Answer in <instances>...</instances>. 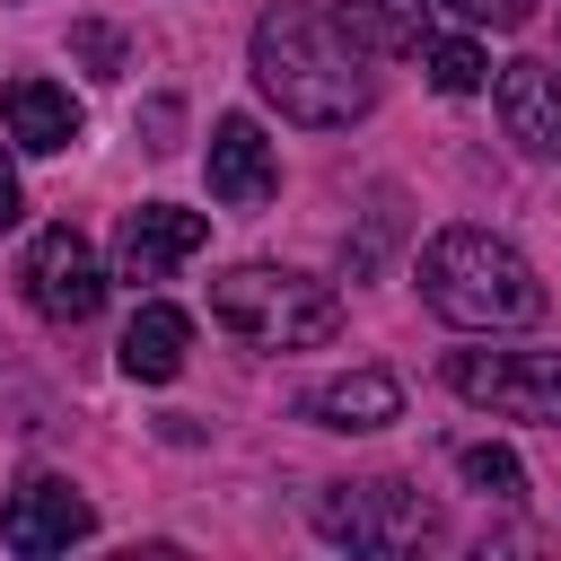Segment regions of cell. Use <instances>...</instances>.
Returning a JSON list of instances; mask_svg holds the SVG:
<instances>
[{
  "label": "cell",
  "mask_w": 561,
  "mask_h": 561,
  "mask_svg": "<svg viewBox=\"0 0 561 561\" xmlns=\"http://www.w3.org/2000/svg\"><path fill=\"white\" fill-rule=\"evenodd\" d=\"M184 351H193V316L167 307V298H149V307L123 324V377H140V386H167V377L184 368Z\"/></svg>",
  "instance_id": "obj_13"
},
{
  "label": "cell",
  "mask_w": 561,
  "mask_h": 561,
  "mask_svg": "<svg viewBox=\"0 0 561 561\" xmlns=\"http://www.w3.org/2000/svg\"><path fill=\"white\" fill-rule=\"evenodd\" d=\"M254 88L307 131H342L377 105V79H368V53L351 44V26L324 9H298V0L254 18Z\"/></svg>",
  "instance_id": "obj_1"
},
{
  "label": "cell",
  "mask_w": 561,
  "mask_h": 561,
  "mask_svg": "<svg viewBox=\"0 0 561 561\" xmlns=\"http://www.w3.org/2000/svg\"><path fill=\"white\" fill-rule=\"evenodd\" d=\"M430 9L438 0H342L333 18L351 26L359 53H421L430 44Z\"/></svg>",
  "instance_id": "obj_14"
},
{
  "label": "cell",
  "mask_w": 561,
  "mask_h": 561,
  "mask_svg": "<svg viewBox=\"0 0 561 561\" xmlns=\"http://www.w3.org/2000/svg\"><path fill=\"white\" fill-rule=\"evenodd\" d=\"M316 535L351 552H412L438 535V508L412 482H324L316 491Z\"/></svg>",
  "instance_id": "obj_4"
},
{
  "label": "cell",
  "mask_w": 561,
  "mask_h": 561,
  "mask_svg": "<svg viewBox=\"0 0 561 561\" xmlns=\"http://www.w3.org/2000/svg\"><path fill=\"white\" fill-rule=\"evenodd\" d=\"M447 386L465 403H482V412L561 430V351H456L447 359Z\"/></svg>",
  "instance_id": "obj_5"
},
{
  "label": "cell",
  "mask_w": 561,
  "mask_h": 561,
  "mask_svg": "<svg viewBox=\"0 0 561 561\" xmlns=\"http://www.w3.org/2000/svg\"><path fill=\"white\" fill-rule=\"evenodd\" d=\"M18 289H26V307H35L44 324H88V316L105 307V263H96V245L61 219V228H44V237L26 245Z\"/></svg>",
  "instance_id": "obj_6"
},
{
  "label": "cell",
  "mask_w": 561,
  "mask_h": 561,
  "mask_svg": "<svg viewBox=\"0 0 561 561\" xmlns=\"http://www.w3.org/2000/svg\"><path fill=\"white\" fill-rule=\"evenodd\" d=\"M79 53H88V70H96V79H114V70H123V35H114V26H79Z\"/></svg>",
  "instance_id": "obj_18"
},
{
  "label": "cell",
  "mask_w": 561,
  "mask_h": 561,
  "mask_svg": "<svg viewBox=\"0 0 561 561\" xmlns=\"http://www.w3.org/2000/svg\"><path fill=\"white\" fill-rule=\"evenodd\" d=\"M210 245V219L202 210H175V202H140L123 210V237H114V272L140 289V280H167L175 263H193Z\"/></svg>",
  "instance_id": "obj_8"
},
{
  "label": "cell",
  "mask_w": 561,
  "mask_h": 561,
  "mask_svg": "<svg viewBox=\"0 0 561 561\" xmlns=\"http://www.w3.org/2000/svg\"><path fill=\"white\" fill-rule=\"evenodd\" d=\"M421 298L430 316H447L456 333H517L543 316V280L535 263L491 237V228H438L421 245Z\"/></svg>",
  "instance_id": "obj_2"
},
{
  "label": "cell",
  "mask_w": 561,
  "mask_h": 561,
  "mask_svg": "<svg viewBox=\"0 0 561 561\" xmlns=\"http://www.w3.org/2000/svg\"><path fill=\"white\" fill-rule=\"evenodd\" d=\"M438 9H456L465 26H491V35H517L535 18V0H438Z\"/></svg>",
  "instance_id": "obj_17"
},
{
  "label": "cell",
  "mask_w": 561,
  "mask_h": 561,
  "mask_svg": "<svg viewBox=\"0 0 561 561\" xmlns=\"http://www.w3.org/2000/svg\"><path fill=\"white\" fill-rule=\"evenodd\" d=\"M272 184H280V158H272V140H263V123L228 114V123L210 131V193H219L228 210H263Z\"/></svg>",
  "instance_id": "obj_9"
},
{
  "label": "cell",
  "mask_w": 561,
  "mask_h": 561,
  "mask_svg": "<svg viewBox=\"0 0 561 561\" xmlns=\"http://www.w3.org/2000/svg\"><path fill=\"white\" fill-rule=\"evenodd\" d=\"M18 210H26V202H18V167H9V149H0V228H18Z\"/></svg>",
  "instance_id": "obj_19"
},
{
  "label": "cell",
  "mask_w": 561,
  "mask_h": 561,
  "mask_svg": "<svg viewBox=\"0 0 561 561\" xmlns=\"http://www.w3.org/2000/svg\"><path fill=\"white\" fill-rule=\"evenodd\" d=\"M96 535V508L61 482V473H26L9 500H0V543L9 552H70Z\"/></svg>",
  "instance_id": "obj_7"
},
{
  "label": "cell",
  "mask_w": 561,
  "mask_h": 561,
  "mask_svg": "<svg viewBox=\"0 0 561 561\" xmlns=\"http://www.w3.org/2000/svg\"><path fill=\"white\" fill-rule=\"evenodd\" d=\"M210 316L254 342V351H316L342 333V298L307 272H280V263H237L210 280Z\"/></svg>",
  "instance_id": "obj_3"
},
{
  "label": "cell",
  "mask_w": 561,
  "mask_h": 561,
  "mask_svg": "<svg viewBox=\"0 0 561 561\" xmlns=\"http://www.w3.org/2000/svg\"><path fill=\"white\" fill-rule=\"evenodd\" d=\"M500 123L517 149L561 158V70L552 61H508L500 70Z\"/></svg>",
  "instance_id": "obj_10"
},
{
  "label": "cell",
  "mask_w": 561,
  "mask_h": 561,
  "mask_svg": "<svg viewBox=\"0 0 561 561\" xmlns=\"http://www.w3.org/2000/svg\"><path fill=\"white\" fill-rule=\"evenodd\" d=\"M307 421H316V430H386V421H403V386H394L386 368L324 377V386L307 394Z\"/></svg>",
  "instance_id": "obj_12"
},
{
  "label": "cell",
  "mask_w": 561,
  "mask_h": 561,
  "mask_svg": "<svg viewBox=\"0 0 561 561\" xmlns=\"http://www.w3.org/2000/svg\"><path fill=\"white\" fill-rule=\"evenodd\" d=\"M0 123H9V140H18V149L53 158V149H70V140H79V96H70V88H53V79H9Z\"/></svg>",
  "instance_id": "obj_11"
},
{
  "label": "cell",
  "mask_w": 561,
  "mask_h": 561,
  "mask_svg": "<svg viewBox=\"0 0 561 561\" xmlns=\"http://www.w3.org/2000/svg\"><path fill=\"white\" fill-rule=\"evenodd\" d=\"M456 473H465L473 491H491V500H517V491H526V465H517L508 447H465Z\"/></svg>",
  "instance_id": "obj_16"
},
{
  "label": "cell",
  "mask_w": 561,
  "mask_h": 561,
  "mask_svg": "<svg viewBox=\"0 0 561 561\" xmlns=\"http://www.w3.org/2000/svg\"><path fill=\"white\" fill-rule=\"evenodd\" d=\"M421 70H430V88H438V96H473L491 61H482V44H473V35H430V44H421Z\"/></svg>",
  "instance_id": "obj_15"
}]
</instances>
